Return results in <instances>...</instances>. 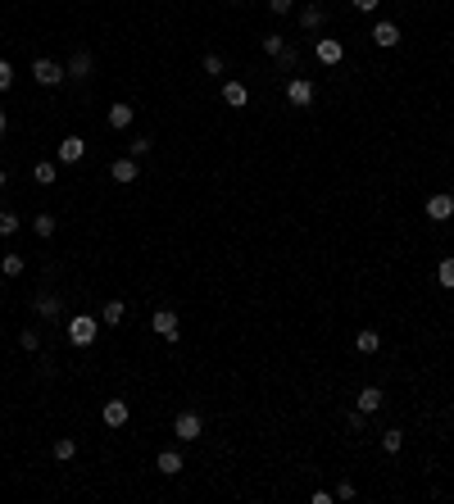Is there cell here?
Wrapping results in <instances>:
<instances>
[{
    "mask_svg": "<svg viewBox=\"0 0 454 504\" xmlns=\"http://www.w3.org/2000/svg\"><path fill=\"white\" fill-rule=\"evenodd\" d=\"M18 345H23L27 354H36L41 350V332H36V327H23V332H18Z\"/></svg>",
    "mask_w": 454,
    "mask_h": 504,
    "instance_id": "22",
    "label": "cell"
},
{
    "mask_svg": "<svg viewBox=\"0 0 454 504\" xmlns=\"http://www.w3.org/2000/svg\"><path fill=\"white\" fill-rule=\"evenodd\" d=\"M5 123H9V119H5V110H0V132H5Z\"/></svg>",
    "mask_w": 454,
    "mask_h": 504,
    "instance_id": "38",
    "label": "cell"
},
{
    "mask_svg": "<svg viewBox=\"0 0 454 504\" xmlns=\"http://www.w3.org/2000/svg\"><path fill=\"white\" fill-rule=\"evenodd\" d=\"M450 196H454V191H450Z\"/></svg>",
    "mask_w": 454,
    "mask_h": 504,
    "instance_id": "41",
    "label": "cell"
},
{
    "mask_svg": "<svg viewBox=\"0 0 454 504\" xmlns=\"http://www.w3.org/2000/svg\"><path fill=\"white\" fill-rule=\"evenodd\" d=\"M18 227H23V218H18V214H9V209H5V214H0V237H14Z\"/></svg>",
    "mask_w": 454,
    "mask_h": 504,
    "instance_id": "30",
    "label": "cell"
},
{
    "mask_svg": "<svg viewBox=\"0 0 454 504\" xmlns=\"http://www.w3.org/2000/svg\"><path fill=\"white\" fill-rule=\"evenodd\" d=\"M268 9H273V14H291L295 0H268Z\"/></svg>",
    "mask_w": 454,
    "mask_h": 504,
    "instance_id": "35",
    "label": "cell"
},
{
    "mask_svg": "<svg viewBox=\"0 0 454 504\" xmlns=\"http://www.w3.org/2000/svg\"><path fill=\"white\" fill-rule=\"evenodd\" d=\"M373 41H378L382 51H391V46H400V27L395 23H378L373 27Z\"/></svg>",
    "mask_w": 454,
    "mask_h": 504,
    "instance_id": "18",
    "label": "cell"
},
{
    "mask_svg": "<svg viewBox=\"0 0 454 504\" xmlns=\"http://www.w3.org/2000/svg\"><path fill=\"white\" fill-rule=\"evenodd\" d=\"M5 182H9V178H5V168H0V187H5Z\"/></svg>",
    "mask_w": 454,
    "mask_h": 504,
    "instance_id": "39",
    "label": "cell"
},
{
    "mask_svg": "<svg viewBox=\"0 0 454 504\" xmlns=\"http://www.w3.org/2000/svg\"><path fill=\"white\" fill-rule=\"evenodd\" d=\"M154 468H159L163 477H178V472H182V450H159V459H154Z\"/></svg>",
    "mask_w": 454,
    "mask_h": 504,
    "instance_id": "15",
    "label": "cell"
},
{
    "mask_svg": "<svg viewBox=\"0 0 454 504\" xmlns=\"http://www.w3.org/2000/svg\"><path fill=\"white\" fill-rule=\"evenodd\" d=\"M32 77H36V86H60L64 77H69V69H64V64H55V60H32Z\"/></svg>",
    "mask_w": 454,
    "mask_h": 504,
    "instance_id": "3",
    "label": "cell"
},
{
    "mask_svg": "<svg viewBox=\"0 0 454 504\" xmlns=\"http://www.w3.org/2000/svg\"><path fill=\"white\" fill-rule=\"evenodd\" d=\"M64 327H69V341L77 345V350H86V345L100 336V318H91V314H73Z\"/></svg>",
    "mask_w": 454,
    "mask_h": 504,
    "instance_id": "1",
    "label": "cell"
},
{
    "mask_svg": "<svg viewBox=\"0 0 454 504\" xmlns=\"http://www.w3.org/2000/svg\"><path fill=\"white\" fill-rule=\"evenodd\" d=\"M123 318H128V305H123V300H105L100 305V327H119Z\"/></svg>",
    "mask_w": 454,
    "mask_h": 504,
    "instance_id": "13",
    "label": "cell"
},
{
    "mask_svg": "<svg viewBox=\"0 0 454 504\" xmlns=\"http://www.w3.org/2000/svg\"><path fill=\"white\" fill-rule=\"evenodd\" d=\"M363 423H368V413H359V409L345 413V427H350V432H363Z\"/></svg>",
    "mask_w": 454,
    "mask_h": 504,
    "instance_id": "33",
    "label": "cell"
},
{
    "mask_svg": "<svg viewBox=\"0 0 454 504\" xmlns=\"http://www.w3.org/2000/svg\"><path fill=\"white\" fill-rule=\"evenodd\" d=\"M32 309H36V314L46 318V323H55V318L64 314V305H60V296H55V291H41V296L32 300Z\"/></svg>",
    "mask_w": 454,
    "mask_h": 504,
    "instance_id": "9",
    "label": "cell"
},
{
    "mask_svg": "<svg viewBox=\"0 0 454 504\" xmlns=\"http://www.w3.org/2000/svg\"><path fill=\"white\" fill-rule=\"evenodd\" d=\"M436 282L446 286V291H454V255H446V259H441V268H436Z\"/></svg>",
    "mask_w": 454,
    "mask_h": 504,
    "instance_id": "24",
    "label": "cell"
},
{
    "mask_svg": "<svg viewBox=\"0 0 454 504\" xmlns=\"http://www.w3.org/2000/svg\"><path fill=\"white\" fill-rule=\"evenodd\" d=\"M109 178H114V182H137V178H141L137 159H132V154H128V159H114V164H109Z\"/></svg>",
    "mask_w": 454,
    "mask_h": 504,
    "instance_id": "14",
    "label": "cell"
},
{
    "mask_svg": "<svg viewBox=\"0 0 454 504\" xmlns=\"http://www.w3.org/2000/svg\"><path fill=\"white\" fill-rule=\"evenodd\" d=\"M32 178H36V182H41V187H51V182H55V164H51V159H41V164H32Z\"/></svg>",
    "mask_w": 454,
    "mask_h": 504,
    "instance_id": "28",
    "label": "cell"
},
{
    "mask_svg": "<svg viewBox=\"0 0 454 504\" xmlns=\"http://www.w3.org/2000/svg\"><path fill=\"white\" fill-rule=\"evenodd\" d=\"M273 60H277V64H282V69H295V64H300V55H295V51H291V46H282V55H273Z\"/></svg>",
    "mask_w": 454,
    "mask_h": 504,
    "instance_id": "31",
    "label": "cell"
},
{
    "mask_svg": "<svg viewBox=\"0 0 454 504\" xmlns=\"http://www.w3.org/2000/svg\"><path fill=\"white\" fill-rule=\"evenodd\" d=\"M64 69H69V77H77V82H86V77H91V69H95L91 51H73V60L64 64Z\"/></svg>",
    "mask_w": 454,
    "mask_h": 504,
    "instance_id": "10",
    "label": "cell"
},
{
    "mask_svg": "<svg viewBox=\"0 0 454 504\" xmlns=\"http://www.w3.org/2000/svg\"><path fill=\"white\" fill-rule=\"evenodd\" d=\"M9 86H14V64L0 60V91H9Z\"/></svg>",
    "mask_w": 454,
    "mask_h": 504,
    "instance_id": "32",
    "label": "cell"
},
{
    "mask_svg": "<svg viewBox=\"0 0 454 504\" xmlns=\"http://www.w3.org/2000/svg\"><path fill=\"white\" fill-rule=\"evenodd\" d=\"M223 100L232 105V110H241V105L250 100V91H246V82H223Z\"/></svg>",
    "mask_w": 454,
    "mask_h": 504,
    "instance_id": "20",
    "label": "cell"
},
{
    "mask_svg": "<svg viewBox=\"0 0 454 504\" xmlns=\"http://www.w3.org/2000/svg\"><path fill=\"white\" fill-rule=\"evenodd\" d=\"M336 496H341V500H354V482H336Z\"/></svg>",
    "mask_w": 454,
    "mask_h": 504,
    "instance_id": "36",
    "label": "cell"
},
{
    "mask_svg": "<svg viewBox=\"0 0 454 504\" xmlns=\"http://www.w3.org/2000/svg\"><path fill=\"white\" fill-rule=\"evenodd\" d=\"M382 400H386L382 386H363V391L354 395V409H359V413H378V409H382Z\"/></svg>",
    "mask_w": 454,
    "mask_h": 504,
    "instance_id": "11",
    "label": "cell"
},
{
    "mask_svg": "<svg viewBox=\"0 0 454 504\" xmlns=\"http://www.w3.org/2000/svg\"><path fill=\"white\" fill-rule=\"evenodd\" d=\"M23 255H5V259H0V273H5V277H18V273H23Z\"/></svg>",
    "mask_w": 454,
    "mask_h": 504,
    "instance_id": "27",
    "label": "cell"
},
{
    "mask_svg": "<svg viewBox=\"0 0 454 504\" xmlns=\"http://www.w3.org/2000/svg\"><path fill=\"white\" fill-rule=\"evenodd\" d=\"M227 5H236V0H227Z\"/></svg>",
    "mask_w": 454,
    "mask_h": 504,
    "instance_id": "40",
    "label": "cell"
},
{
    "mask_svg": "<svg viewBox=\"0 0 454 504\" xmlns=\"http://www.w3.org/2000/svg\"><path fill=\"white\" fill-rule=\"evenodd\" d=\"M200 69H205L209 77H223V73H227V64H223V55H214V51H209L205 60H200Z\"/></svg>",
    "mask_w": 454,
    "mask_h": 504,
    "instance_id": "23",
    "label": "cell"
},
{
    "mask_svg": "<svg viewBox=\"0 0 454 504\" xmlns=\"http://www.w3.org/2000/svg\"><path fill=\"white\" fill-rule=\"evenodd\" d=\"M314 55H318V64H327V69H336V64L345 60V46L336 41V37H318V46H314Z\"/></svg>",
    "mask_w": 454,
    "mask_h": 504,
    "instance_id": "4",
    "label": "cell"
},
{
    "mask_svg": "<svg viewBox=\"0 0 454 504\" xmlns=\"http://www.w3.org/2000/svg\"><path fill=\"white\" fill-rule=\"evenodd\" d=\"M105 119H109V128H114V132H123V128H132V119H137V110H132L128 100H114Z\"/></svg>",
    "mask_w": 454,
    "mask_h": 504,
    "instance_id": "8",
    "label": "cell"
},
{
    "mask_svg": "<svg viewBox=\"0 0 454 504\" xmlns=\"http://www.w3.org/2000/svg\"><path fill=\"white\" fill-rule=\"evenodd\" d=\"M100 418H105V427H128V418H132V404L128 400H105V409H100Z\"/></svg>",
    "mask_w": 454,
    "mask_h": 504,
    "instance_id": "5",
    "label": "cell"
},
{
    "mask_svg": "<svg viewBox=\"0 0 454 504\" xmlns=\"http://www.w3.org/2000/svg\"><path fill=\"white\" fill-rule=\"evenodd\" d=\"M82 154H86V141L82 137H64L60 141V164H77Z\"/></svg>",
    "mask_w": 454,
    "mask_h": 504,
    "instance_id": "16",
    "label": "cell"
},
{
    "mask_svg": "<svg viewBox=\"0 0 454 504\" xmlns=\"http://www.w3.org/2000/svg\"><path fill=\"white\" fill-rule=\"evenodd\" d=\"M73 454H77V441H73V436H60V441H55V459H60V463H69Z\"/></svg>",
    "mask_w": 454,
    "mask_h": 504,
    "instance_id": "25",
    "label": "cell"
},
{
    "mask_svg": "<svg viewBox=\"0 0 454 504\" xmlns=\"http://www.w3.org/2000/svg\"><path fill=\"white\" fill-rule=\"evenodd\" d=\"M378 5H382V0H354V9H363V14H373Z\"/></svg>",
    "mask_w": 454,
    "mask_h": 504,
    "instance_id": "37",
    "label": "cell"
},
{
    "mask_svg": "<svg viewBox=\"0 0 454 504\" xmlns=\"http://www.w3.org/2000/svg\"><path fill=\"white\" fill-rule=\"evenodd\" d=\"M286 100H291L295 110H309V105H314V82H309V77H291V82H286Z\"/></svg>",
    "mask_w": 454,
    "mask_h": 504,
    "instance_id": "6",
    "label": "cell"
},
{
    "mask_svg": "<svg viewBox=\"0 0 454 504\" xmlns=\"http://www.w3.org/2000/svg\"><path fill=\"white\" fill-rule=\"evenodd\" d=\"M427 218H436V223L454 218V196H446V191H441V196H432V200H427Z\"/></svg>",
    "mask_w": 454,
    "mask_h": 504,
    "instance_id": "12",
    "label": "cell"
},
{
    "mask_svg": "<svg viewBox=\"0 0 454 504\" xmlns=\"http://www.w3.org/2000/svg\"><path fill=\"white\" fill-rule=\"evenodd\" d=\"M32 232H36L41 241H46V237H55V214H36V218H32Z\"/></svg>",
    "mask_w": 454,
    "mask_h": 504,
    "instance_id": "26",
    "label": "cell"
},
{
    "mask_svg": "<svg viewBox=\"0 0 454 504\" xmlns=\"http://www.w3.org/2000/svg\"><path fill=\"white\" fill-rule=\"evenodd\" d=\"M282 46H286V41H282V37H273V32H268V37H264V51H268V55H282Z\"/></svg>",
    "mask_w": 454,
    "mask_h": 504,
    "instance_id": "34",
    "label": "cell"
},
{
    "mask_svg": "<svg viewBox=\"0 0 454 504\" xmlns=\"http://www.w3.org/2000/svg\"><path fill=\"white\" fill-rule=\"evenodd\" d=\"M150 150H154V141H150V137H132V145H128V154H132V159H146Z\"/></svg>",
    "mask_w": 454,
    "mask_h": 504,
    "instance_id": "29",
    "label": "cell"
},
{
    "mask_svg": "<svg viewBox=\"0 0 454 504\" xmlns=\"http://www.w3.org/2000/svg\"><path fill=\"white\" fill-rule=\"evenodd\" d=\"M173 436H178V441H200V436H205V418H200L196 409H182L178 418H173Z\"/></svg>",
    "mask_w": 454,
    "mask_h": 504,
    "instance_id": "2",
    "label": "cell"
},
{
    "mask_svg": "<svg viewBox=\"0 0 454 504\" xmlns=\"http://www.w3.org/2000/svg\"><path fill=\"white\" fill-rule=\"evenodd\" d=\"M323 23H327V9L323 5H305L300 9V27H305V32H318Z\"/></svg>",
    "mask_w": 454,
    "mask_h": 504,
    "instance_id": "17",
    "label": "cell"
},
{
    "mask_svg": "<svg viewBox=\"0 0 454 504\" xmlns=\"http://www.w3.org/2000/svg\"><path fill=\"white\" fill-rule=\"evenodd\" d=\"M354 350H359V354H378L382 350V336L373 332V327H363V332L354 336Z\"/></svg>",
    "mask_w": 454,
    "mask_h": 504,
    "instance_id": "19",
    "label": "cell"
},
{
    "mask_svg": "<svg viewBox=\"0 0 454 504\" xmlns=\"http://www.w3.org/2000/svg\"><path fill=\"white\" fill-rule=\"evenodd\" d=\"M150 327H154V332L163 336V341H178V336H182V327H178V314H173V309H154Z\"/></svg>",
    "mask_w": 454,
    "mask_h": 504,
    "instance_id": "7",
    "label": "cell"
},
{
    "mask_svg": "<svg viewBox=\"0 0 454 504\" xmlns=\"http://www.w3.org/2000/svg\"><path fill=\"white\" fill-rule=\"evenodd\" d=\"M382 450H386V454H400V450H404V432H400V427L382 432Z\"/></svg>",
    "mask_w": 454,
    "mask_h": 504,
    "instance_id": "21",
    "label": "cell"
}]
</instances>
